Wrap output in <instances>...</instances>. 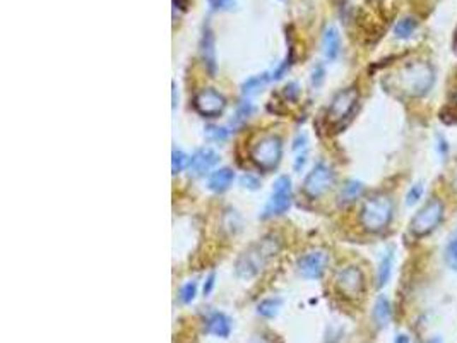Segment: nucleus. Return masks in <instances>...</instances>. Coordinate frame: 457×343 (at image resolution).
Returning <instances> with one entry per match:
<instances>
[{
	"label": "nucleus",
	"instance_id": "obj_23",
	"mask_svg": "<svg viewBox=\"0 0 457 343\" xmlns=\"http://www.w3.org/2000/svg\"><path fill=\"white\" fill-rule=\"evenodd\" d=\"M281 305V299H264L262 302L257 305V312L262 318H274V316H278Z\"/></svg>",
	"mask_w": 457,
	"mask_h": 343
},
{
	"label": "nucleus",
	"instance_id": "obj_15",
	"mask_svg": "<svg viewBox=\"0 0 457 343\" xmlns=\"http://www.w3.org/2000/svg\"><path fill=\"white\" fill-rule=\"evenodd\" d=\"M206 331L218 338H228L232 333V319L223 312H213L207 319Z\"/></svg>",
	"mask_w": 457,
	"mask_h": 343
},
{
	"label": "nucleus",
	"instance_id": "obj_34",
	"mask_svg": "<svg viewBox=\"0 0 457 343\" xmlns=\"http://www.w3.org/2000/svg\"><path fill=\"white\" fill-rule=\"evenodd\" d=\"M305 146H307V136H305V134H298L297 139H294V141H293V149H294V152H297V149L305 148Z\"/></svg>",
	"mask_w": 457,
	"mask_h": 343
},
{
	"label": "nucleus",
	"instance_id": "obj_38",
	"mask_svg": "<svg viewBox=\"0 0 457 343\" xmlns=\"http://www.w3.org/2000/svg\"><path fill=\"white\" fill-rule=\"evenodd\" d=\"M173 108H175L177 107V85H175V82H173Z\"/></svg>",
	"mask_w": 457,
	"mask_h": 343
},
{
	"label": "nucleus",
	"instance_id": "obj_43",
	"mask_svg": "<svg viewBox=\"0 0 457 343\" xmlns=\"http://www.w3.org/2000/svg\"><path fill=\"white\" fill-rule=\"evenodd\" d=\"M456 48H457V33H456Z\"/></svg>",
	"mask_w": 457,
	"mask_h": 343
},
{
	"label": "nucleus",
	"instance_id": "obj_22",
	"mask_svg": "<svg viewBox=\"0 0 457 343\" xmlns=\"http://www.w3.org/2000/svg\"><path fill=\"white\" fill-rule=\"evenodd\" d=\"M252 114H254V105H252L248 100L240 101V105H238V107H237L235 117H233V120H232L233 129H235V127L244 126V124L247 122L248 119H250Z\"/></svg>",
	"mask_w": 457,
	"mask_h": 343
},
{
	"label": "nucleus",
	"instance_id": "obj_8",
	"mask_svg": "<svg viewBox=\"0 0 457 343\" xmlns=\"http://www.w3.org/2000/svg\"><path fill=\"white\" fill-rule=\"evenodd\" d=\"M336 289L346 299H358L365 292L364 271L358 266H346L336 277Z\"/></svg>",
	"mask_w": 457,
	"mask_h": 343
},
{
	"label": "nucleus",
	"instance_id": "obj_36",
	"mask_svg": "<svg viewBox=\"0 0 457 343\" xmlns=\"http://www.w3.org/2000/svg\"><path fill=\"white\" fill-rule=\"evenodd\" d=\"M305 161H307V153L300 154V156H298L297 160H294V170H297V172H300V168H304Z\"/></svg>",
	"mask_w": 457,
	"mask_h": 343
},
{
	"label": "nucleus",
	"instance_id": "obj_11",
	"mask_svg": "<svg viewBox=\"0 0 457 343\" xmlns=\"http://www.w3.org/2000/svg\"><path fill=\"white\" fill-rule=\"evenodd\" d=\"M194 107L202 117H209L211 119V117H218L223 114L226 107V100L216 89L207 88L197 93L194 100Z\"/></svg>",
	"mask_w": 457,
	"mask_h": 343
},
{
	"label": "nucleus",
	"instance_id": "obj_24",
	"mask_svg": "<svg viewBox=\"0 0 457 343\" xmlns=\"http://www.w3.org/2000/svg\"><path fill=\"white\" fill-rule=\"evenodd\" d=\"M187 167H190V158H188L183 152H180V149H173V154H172L173 173L183 172Z\"/></svg>",
	"mask_w": 457,
	"mask_h": 343
},
{
	"label": "nucleus",
	"instance_id": "obj_16",
	"mask_svg": "<svg viewBox=\"0 0 457 343\" xmlns=\"http://www.w3.org/2000/svg\"><path fill=\"white\" fill-rule=\"evenodd\" d=\"M233 180H235V172L228 167H223L211 173L207 179V187L213 192H225L230 189Z\"/></svg>",
	"mask_w": 457,
	"mask_h": 343
},
{
	"label": "nucleus",
	"instance_id": "obj_12",
	"mask_svg": "<svg viewBox=\"0 0 457 343\" xmlns=\"http://www.w3.org/2000/svg\"><path fill=\"white\" fill-rule=\"evenodd\" d=\"M220 161V154L211 148H201L197 149L190 158V172L194 175H204Z\"/></svg>",
	"mask_w": 457,
	"mask_h": 343
},
{
	"label": "nucleus",
	"instance_id": "obj_32",
	"mask_svg": "<svg viewBox=\"0 0 457 343\" xmlns=\"http://www.w3.org/2000/svg\"><path fill=\"white\" fill-rule=\"evenodd\" d=\"M298 95H300V89H298V85L297 82H290L288 86L285 88V96L288 98V100H297Z\"/></svg>",
	"mask_w": 457,
	"mask_h": 343
},
{
	"label": "nucleus",
	"instance_id": "obj_37",
	"mask_svg": "<svg viewBox=\"0 0 457 343\" xmlns=\"http://www.w3.org/2000/svg\"><path fill=\"white\" fill-rule=\"evenodd\" d=\"M396 343H410V338H407L406 335H399V337L396 338Z\"/></svg>",
	"mask_w": 457,
	"mask_h": 343
},
{
	"label": "nucleus",
	"instance_id": "obj_41",
	"mask_svg": "<svg viewBox=\"0 0 457 343\" xmlns=\"http://www.w3.org/2000/svg\"><path fill=\"white\" fill-rule=\"evenodd\" d=\"M454 187L457 189V170H456V173H454Z\"/></svg>",
	"mask_w": 457,
	"mask_h": 343
},
{
	"label": "nucleus",
	"instance_id": "obj_40",
	"mask_svg": "<svg viewBox=\"0 0 457 343\" xmlns=\"http://www.w3.org/2000/svg\"><path fill=\"white\" fill-rule=\"evenodd\" d=\"M250 343H266V342H264L262 338H254V340H252Z\"/></svg>",
	"mask_w": 457,
	"mask_h": 343
},
{
	"label": "nucleus",
	"instance_id": "obj_31",
	"mask_svg": "<svg viewBox=\"0 0 457 343\" xmlns=\"http://www.w3.org/2000/svg\"><path fill=\"white\" fill-rule=\"evenodd\" d=\"M324 78H326V69H324V66H315V69H313L312 73V85L313 86H320L322 85Z\"/></svg>",
	"mask_w": 457,
	"mask_h": 343
},
{
	"label": "nucleus",
	"instance_id": "obj_18",
	"mask_svg": "<svg viewBox=\"0 0 457 343\" xmlns=\"http://www.w3.org/2000/svg\"><path fill=\"white\" fill-rule=\"evenodd\" d=\"M392 268H394V251L389 249V251L384 252L382 259H380L379 270H377V286L382 289L389 284L392 275Z\"/></svg>",
	"mask_w": 457,
	"mask_h": 343
},
{
	"label": "nucleus",
	"instance_id": "obj_5",
	"mask_svg": "<svg viewBox=\"0 0 457 343\" xmlns=\"http://www.w3.org/2000/svg\"><path fill=\"white\" fill-rule=\"evenodd\" d=\"M283 156V143L278 136H264L262 139L255 143L250 152L252 161L260 170H273L278 167L279 160Z\"/></svg>",
	"mask_w": 457,
	"mask_h": 343
},
{
	"label": "nucleus",
	"instance_id": "obj_20",
	"mask_svg": "<svg viewBox=\"0 0 457 343\" xmlns=\"http://www.w3.org/2000/svg\"><path fill=\"white\" fill-rule=\"evenodd\" d=\"M418 28V21L413 16L401 17L394 26V36L399 40H407L414 35Z\"/></svg>",
	"mask_w": 457,
	"mask_h": 343
},
{
	"label": "nucleus",
	"instance_id": "obj_21",
	"mask_svg": "<svg viewBox=\"0 0 457 343\" xmlns=\"http://www.w3.org/2000/svg\"><path fill=\"white\" fill-rule=\"evenodd\" d=\"M269 79H271V76L267 73L259 74V76L248 78L247 81H245L244 85H241V93H244L245 96L254 95V93H257V92H259V89L264 88V85H266V82L269 81Z\"/></svg>",
	"mask_w": 457,
	"mask_h": 343
},
{
	"label": "nucleus",
	"instance_id": "obj_1",
	"mask_svg": "<svg viewBox=\"0 0 457 343\" xmlns=\"http://www.w3.org/2000/svg\"><path fill=\"white\" fill-rule=\"evenodd\" d=\"M281 249V242L276 235H266L255 244H252L244 254L238 258L235 271L240 278H252L266 268Z\"/></svg>",
	"mask_w": 457,
	"mask_h": 343
},
{
	"label": "nucleus",
	"instance_id": "obj_29",
	"mask_svg": "<svg viewBox=\"0 0 457 343\" xmlns=\"http://www.w3.org/2000/svg\"><path fill=\"white\" fill-rule=\"evenodd\" d=\"M292 64H293V50L290 52V55H286V59L283 60L281 64H279L278 69L274 71L273 76H271V79H273V81H279V79H281L283 76H285L286 73H288L290 67H292Z\"/></svg>",
	"mask_w": 457,
	"mask_h": 343
},
{
	"label": "nucleus",
	"instance_id": "obj_39",
	"mask_svg": "<svg viewBox=\"0 0 457 343\" xmlns=\"http://www.w3.org/2000/svg\"><path fill=\"white\" fill-rule=\"evenodd\" d=\"M211 3H213L214 7H218V6H223V3H226V0H209Z\"/></svg>",
	"mask_w": 457,
	"mask_h": 343
},
{
	"label": "nucleus",
	"instance_id": "obj_30",
	"mask_svg": "<svg viewBox=\"0 0 457 343\" xmlns=\"http://www.w3.org/2000/svg\"><path fill=\"white\" fill-rule=\"evenodd\" d=\"M240 184L245 187V189H250V191H255L260 187V180L257 179L255 175H252V173H245V175H241Z\"/></svg>",
	"mask_w": 457,
	"mask_h": 343
},
{
	"label": "nucleus",
	"instance_id": "obj_26",
	"mask_svg": "<svg viewBox=\"0 0 457 343\" xmlns=\"http://www.w3.org/2000/svg\"><path fill=\"white\" fill-rule=\"evenodd\" d=\"M204 131H206V138L213 143H225L230 136V131L220 126H207Z\"/></svg>",
	"mask_w": 457,
	"mask_h": 343
},
{
	"label": "nucleus",
	"instance_id": "obj_9",
	"mask_svg": "<svg viewBox=\"0 0 457 343\" xmlns=\"http://www.w3.org/2000/svg\"><path fill=\"white\" fill-rule=\"evenodd\" d=\"M358 89L357 88H346L339 92L338 95L332 98L329 110H327V119L332 124H339L347 119L354 112L358 105Z\"/></svg>",
	"mask_w": 457,
	"mask_h": 343
},
{
	"label": "nucleus",
	"instance_id": "obj_17",
	"mask_svg": "<svg viewBox=\"0 0 457 343\" xmlns=\"http://www.w3.org/2000/svg\"><path fill=\"white\" fill-rule=\"evenodd\" d=\"M392 319V304L391 300L385 295H379L375 300V305H373V321L377 323L379 328L389 326Z\"/></svg>",
	"mask_w": 457,
	"mask_h": 343
},
{
	"label": "nucleus",
	"instance_id": "obj_10",
	"mask_svg": "<svg viewBox=\"0 0 457 343\" xmlns=\"http://www.w3.org/2000/svg\"><path fill=\"white\" fill-rule=\"evenodd\" d=\"M327 263H329V256H327L326 251H310L307 254L301 256L297 263V270L298 275L307 280H319L320 277L326 271Z\"/></svg>",
	"mask_w": 457,
	"mask_h": 343
},
{
	"label": "nucleus",
	"instance_id": "obj_3",
	"mask_svg": "<svg viewBox=\"0 0 457 343\" xmlns=\"http://www.w3.org/2000/svg\"><path fill=\"white\" fill-rule=\"evenodd\" d=\"M399 92L411 98L425 96L435 85V71L428 62H413L396 78Z\"/></svg>",
	"mask_w": 457,
	"mask_h": 343
},
{
	"label": "nucleus",
	"instance_id": "obj_14",
	"mask_svg": "<svg viewBox=\"0 0 457 343\" xmlns=\"http://www.w3.org/2000/svg\"><path fill=\"white\" fill-rule=\"evenodd\" d=\"M322 52L327 60H336L341 54V35L336 26H327L322 33Z\"/></svg>",
	"mask_w": 457,
	"mask_h": 343
},
{
	"label": "nucleus",
	"instance_id": "obj_7",
	"mask_svg": "<svg viewBox=\"0 0 457 343\" xmlns=\"http://www.w3.org/2000/svg\"><path fill=\"white\" fill-rule=\"evenodd\" d=\"M290 206H292V180H290V177L281 175L276 179L273 194L264 208V218L286 213Z\"/></svg>",
	"mask_w": 457,
	"mask_h": 343
},
{
	"label": "nucleus",
	"instance_id": "obj_19",
	"mask_svg": "<svg viewBox=\"0 0 457 343\" xmlns=\"http://www.w3.org/2000/svg\"><path fill=\"white\" fill-rule=\"evenodd\" d=\"M365 186L360 182V180H347V182L343 186L341 192H339V203L341 205H351L357 199L361 198L364 194Z\"/></svg>",
	"mask_w": 457,
	"mask_h": 343
},
{
	"label": "nucleus",
	"instance_id": "obj_4",
	"mask_svg": "<svg viewBox=\"0 0 457 343\" xmlns=\"http://www.w3.org/2000/svg\"><path fill=\"white\" fill-rule=\"evenodd\" d=\"M445 206L444 201L439 198H432L418 210V213L414 214L413 220L410 224V232L413 233L414 237L421 239V237L430 235L432 232H435L437 227L444 220Z\"/></svg>",
	"mask_w": 457,
	"mask_h": 343
},
{
	"label": "nucleus",
	"instance_id": "obj_25",
	"mask_svg": "<svg viewBox=\"0 0 457 343\" xmlns=\"http://www.w3.org/2000/svg\"><path fill=\"white\" fill-rule=\"evenodd\" d=\"M445 259H447L449 266L457 271V230L452 233L451 239H449L447 249H445Z\"/></svg>",
	"mask_w": 457,
	"mask_h": 343
},
{
	"label": "nucleus",
	"instance_id": "obj_13",
	"mask_svg": "<svg viewBox=\"0 0 457 343\" xmlns=\"http://www.w3.org/2000/svg\"><path fill=\"white\" fill-rule=\"evenodd\" d=\"M216 43H214V33L209 24L204 26L202 38H201V55L204 64H206L207 71L211 74L216 73Z\"/></svg>",
	"mask_w": 457,
	"mask_h": 343
},
{
	"label": "nucleus",
	"instance_id": "obj_33",
	"mask_svg": "<svg viewBox=\"0 0 457 343\" xmlns=\"http://www.w3.org/2000/svg\"><path fill=\"white\" fill-rule=\"evenodd\" d=\"M214 282H216V273H209V277L206 278V284H204V295H209L214 289Z\"/></svg>",
	"mask_w": 457,
	"mask_h": 343
},
{
	"label": "nucleus",
	"instance_id": "obj_42",
	"mask_svg": "<svg viewBox=\"0 0 457 343\" xmlns=\"http://www.w3.org/2000/svg\"><path fill=\"white\" fill-rule=\"evenodd\" d=\"M430 343H440L439 340H433V342H430Z\"/></svg>",
	"mask_w": 457,
	"mask_h": 343
},
{
	"label": "nucleus",
	"instance_id": "obj_27",
	"mask_svg": "<svg viewBox=\"0 0 457 343\" xmlns=\"http://www.w3.org/2000/svg\"><path fill=\"white\" fill-rule=\"evenodd\" d=\"M197 295V284L195 282H187V284L182 285L180 289V299H182L183 304H190L192 300Z\"/></svg>",
	"mask_w": 457,
	"mask_h": 343
},
{
	"label": "nucleus",
	"instance_id": "obj_35",
	"mask_svg": "<svg viewBox=\"0 0 457 343\" xmlns=\"http://www.w3.org/2000/svg\"><path fill=\"white\" fill-rule=\"evenodd\" d=\"M439 152L442 156H447L449 153V145L447 141H445V138H442V136H439Z\"/></svg>",
	"mask_w": 457,
	"mask_h": 343
},
{
	"label": "nucleus",
	"instance_id": "obj_2",
	"mask_svg": "<svg viewBox=\"0 0 457 343\" xmlns=\"http://www.w3.org/2000/svg\"><path fill=\"white\" fill-rule=\"evenodd\" d=\"M394 217V201L389 194L377 192L365 199L360 210V225L365 232L379 233L391 225Z\"/></svg>",
	"mask_w": 457,
	"mask_h": 343
},
{
	"label": "nucleus",
	"instance_id": "obj_28",
	"mask_svg": "<svg viewBox=\"0 0 457 343\" xmlns=\"http://www.w3.org/2000/svg\"><path fill=\"white\" fill-rule=\"evenodd\" d=\"M423 192H425V187H423L421 182H417L414 186H411V189L407 191L406 194V205L407 206L417 205V203L423 198Z\"/></svg>",
	"mask_w": 457,
	"mask_h": 343
},
{
	"label": "nucleus",
	"instance_id": "obj_6",
	"mask_svg": "<svg viewBox=\"0 0 457 343\" xmlns=\"http://www.w3.org/2000/svg\"><path fill=\"white\" fill-rule=\"evenodd\" d=\"M334 186V172L327 163H317L315 167L308 172V175L305 177L304 182V191L308 198L317 199L322 198L331 187Z\"/></svg>",
	"mask_w": 457,
	"mask_h": 343
}]
</instances>
